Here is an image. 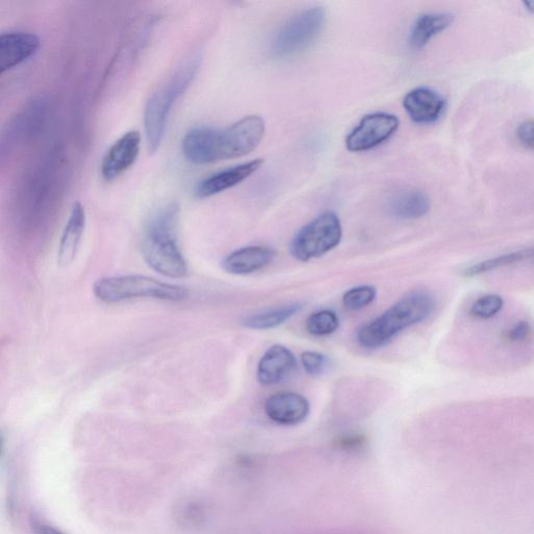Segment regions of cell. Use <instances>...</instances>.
<instances>
[{
	"mask_svg": "<svg viewBox=\"0 0 534 534\" xmlns=\"http://www.w3.org/2000/svg\"><path fill=\"white\" fill-rule=\"evenodd\" d=\"M518 138L525 148L534 151V119L524 121L518 129Z\"/></svg>",
	"mask_w": 534,
	"mask_h": 534,
	"instance_id": "obj_26",
	"label": "cell"
},
{
	"mask_svg": "<svg viewBox=\"0 0 534 534\" xmlns=\"http://www.w3.org/2000/svg\"><path fill=\"white\" fill-rule=\"evenodd\" d=\"M523 5L528 12L534 14V2H525Z\"/></svg>",
	"mask_w": 534,
	"mask_h": 534,
	"instance_id": "obj_28",
	"label": "cell"
},
{
	"mask_svg": "<svg viewBox=\"0 0 534 534\" xmlns=\"http://www.w3.org/2000/svg\"><path fill=\"white\" fill-rule=\"evenodd\" d=\"M531 332V325L527 321H520L509 328L506 333V337L509 342L519 344L526 342L530 337Z\"/></svg>",
	"mask_w": 534,
	"mask_h": 534,
	"instance_id": "obj_25",
	"label": "cell"
},
{
	"mask_svg": "<svg viewBox=\"0 0 534 534\" xmlns=\"http://www.w3.org/2000/svg\"><path fill=\"white\" fill-rule=\"evenodd\" d=\"M141 147V134L130 131L117 139L104 156L101 173L105 181L111 182L123 175L136 162Z\"/></svg>",
	"mask_w": 534,
	"mask_h": 534,
	"instance_id": "obj_9",
	"label": "cell"
},
{
	"mask_svg": "<svg viewBox=\"0 0 534 534\" xmlns=\"http://www.w3.org/2000/svg\"><path fill=\"white\" fill-rule=\"evenodd\" d=\"M33 529L36 534H66L51 525L39 521L33 523Z\"/></svg>",
	"mask_w": 534,
	"mask_h": 534,
	"instance_id": "obj_27",
	"label": "cell"
},
{
	"mask_svg": "<svg viewBox=\"0 0 534 534\" xmlns=\"http://www.w3.org/2000/svg\"><path fill=\"white\" fill-rule=\"evenodd\" d=\"M386 209L400 220H419L429 212L430 200L419 189L403 188L388 198Z\"/></svg>",
	"mask_w": 534,
	"mask_h": 534,
	"instance_id": "obj_16",
	"label": "cell"
},
{
	"mask_svg": "<svg viewBox=\"0 0 534 534\" xmlns=\"http://www.w3.org/2000/svg\"><path fill=\"white\" fill-rule=\"evenodd\" d=\"M179 222L177 203L161 207L150 218L142 244L143 257L149 266L172 279H182L188 274V264L178 244Z\"/></svg>",
	"mask_w": 534,
	"mask_h": 534,
	"instance_id": "obj_2",
	"label": "cell"
},
{
	"mask_svg": "<svg viewBox=\"0 0 534 534\" xmlns=\"http://www.w3.org/2000/svg\"><path fill=\"white\" fill-rule=\"evenodd\" d=\"M301 362L305 372L312 377L321 376L329 364L326 355L315 351L304 352L301 355Z\"/></svg>",
	"mask_w": 534,
	"mask_h": 534,
	"instance_id": "obj_24",
	"label": "cell"
},
{
	"mask_svg": "<svg viewBox=\"0 0 534 534\" xmlns=\"http://www.w3.org/2000/svg\"><path fill=\"white\" fill-rule=\"evenodd\" d=\"M265 134V123L257 115L247 116L226 129L200 127L182 141L184 157L192 164L206 165L244 157L252 153Z\"/></svg>",
	"mask_w": 534,
	"mask_h": 534,
	"instance_id": "obj_1",
	"label": "cell"
},
{
	"mask_svg": "<svg viewBox=\"0 0 534 534\" xmlns=\"http://www.w3.org/2000/svg\"><path fill=\"white\" fill-rule=\"evenodd\" d=\"M85 228V208L81 203H76L71 209L60 241L58 263L61 266L69 265L77 257Z\"/></svg>",
	"mask_w": 534,
	"mask_h": 534,
	"instance_id": "obj_17",
	"label": "cell"
},
{
	"mask_svg": "<svg viewBox=\"0 0 534 534\" xmlns=\"http://www.w3.org/2000/svg\"><path fill=\"white\" fill-rule=\"evenodd\" d=\"M199 64V57H191L149 97L147 104H145L144 132L151 153L160 149L169 115H171L180 96L185 93L196 77Z\"/></svg>",
	"mask_w": 534,
	"mask_h": 534,
	"instance_id": "obj_4",
	"label": "cell"
},
{
	"mask_svg": "<svg viewBox=\"0 0 534 534\" xmlns=\"http://www.w3.org/2000/svg\"><path fill=\"white\" fill-rule=\"evenodd\" d=\"M526 260H534V248L503 254L495 258L478 262L469 266L468 269L465 270L464 275L466 277H475Z\"/></svg>",
	"mask_w": 534,
	"mask_h": 534,
	"instance_id": "obj_20",
	"label": "cell"
},
{
	"mask_svg": "<svg viewBox=\"0 0 534 534\" xmlns=\"http://www.w3.org/2000/svg\"><path fill=\"white\" fill-rule=\"evenodd\" d=\"M343 239V226L335 212L327 211L304 226L290 244V253L307 262L334 250Z\"/></svg>",
	"mask_w": 534,
	"mask_h": 534,
	"instance_id": "obj_6",
	"label": "cell"
},
{
	"mask_svg": "<svg viewBox=\"0 0 534 534\" xmlns=\"http://www.w3.org/2000/svg\"><path fill=\"white\" fill-rule=\"evenodd\" d=\"M435 309V300L426 291L412 293L375 320L361 326L356 334L358 344L369 350L390 344L404 330L426 321Z\"/></svg>",
	"mask_w": 534,
	"mask_h": 534,
	"instance_id": "obj_3",
	"label": "cell"
},
{
	"mask_svg": "<svg viewBox=\"0 0 534 534\" xmlns=\"http://www.w3.org/2000/svg\"><path fill=\"white\" fill-rule=\"evenodd\" d=\"M40 39L26 32H9L0 36V74L10 71L34 57Z\"/></svg>",
	"mask_w": 534,
	"mask_h": 534,
	"instance_id": "obj_12",
	"label": "cell"
},
{
	"mask_svg": "<svg viewBox=\"0 0 534 534\" xmlns=\"http://www.w3.org/2000/svg\"><path fill=\"white\" fill-rule=\"evenodd\" d=\"M338 328L339 319L337 314L331 310L314 312L306 321V329L313 336H328L336 332Z\"/></svg>",
	"mask_w": 534,
	"mask_h": 534,
	"instance_id": "obj_21",
	"label": "cell"
},
{
	"mask_svg": "<svg viewBox=\"0 0 534 534\" xmlns=\"http://www.w3.org/2000/svg\"><path fill=\"white\" fill-rule=\"evenodd\" d=\"M274 249L265 246H249L229 254L222 262L223 269L237 276L254 274L265 269L275 259Z\"/></svg>",
	"mask_w": 534,
	"mask_h": 534,
	"instance_id": "obj_15",
	"label": "cell"
},
{
	"mask_svg": "<svg viewBox=\"0 0 534 534\" xmlns=\"http://www.w3.org/2000/svg\"><path fill=\"white\" fill-rule=\"evenodd\" d=\"M446 102L438 92L419 87L406 94L403 107L412 121L429 125L439 120L445 110Z\"/></svg>",
	"mask_w": 534,
	"mask_h": 534,
	"instance_id": "obj_13",
	"label": "cell"
},
{
	"mask_svg": "<svg viewBox=\"0 0 534 534\" xmlns=\"http://www.w3.org/2000/svg\"><path fill=\"white\" fill-rule=\"evenodd\" d=\"M325 23L326 12L320 7L301 11L291 17L273 39V55L287 58L306 51L320 37Z\"/></svg>",
	"mask_w": 534,
	"mask_h": 534,
	"instance_id": "obj_7",
	"label": "cell"
},
{
	"mask_svg": "<svg viewBox=\"0 0 534 534\" xmlns=\"http://www.w3.org/2000/svg\"><path fill=\"white\" fill-rule=\"evenodd\" d=\"M504 300L498 295H485L478 298L470 307V313L479 320H490L503 309Z\"/></svg>",
	"mask_w": 534,
	"mask_h": 534,
	"instance_id": "obj_23",
	"label": "cell"
},
{
	"mask_svg": "<svg viewBox=\"0 0 534 534\" xmlns=\"http://www.w3.org/2000/svg\"><path fill=\"white\" fill-rule=\"evenodd\" d=\"M298 359L288 348L275 345L261 357L257 367V379L264 386L280 384L293 375Z\"/></svg>",
	"mask_w": 534,
	"mask_h": 534,
	"instance_id": "obj_10",
	"label": "cell"
},
{
	"mask_svg": "<svg viewBox=\"0 0 534 534\" xmlns=\"http://www.w3.org/2000/svg\"><path fill=\"white\" fill-rule=\"evenodd\" d=\"M94 295L105 303H119L132 299H156L182 302L189 297L187 289L145 276L103 278L93 286Z\"/></svg>",
	"mask_w": 534,
	"mask_h": 534,
	"instance_id": "obj_5",
	"label": "cell"
},
{
	"mask_svg": "<svg viewBox=\"0 0 534 534\" xmlns=\"http://www.w3.org/2000/svg\"><path fill=\"white\" fill-rule=\"evenodd\" d=\"M453 15L450 13H428L421 15L409 34V44L415 50H421L436 35L447 30L452 22Z\"/></svg>",
	"mask_w": 534,
	"mask_h": 534,
	"instance_id": "obj_18",
	"label": "cell"
},
{
	"mask_svg": "<svg viewBox=\"0 0 534 534\" xmlns=\"http://www.w3.org/2000/svg\"><path fill=\"white\" fill-rule=\"evenodd\" d=\"M262 164L263 160L256 159L211 175L198 184L196 196L199 199H207L227 191L249 179Z\"/></svg>",
	"mask_w": 534,
	"mask_h": 534,
	"instance_id": "obj_14",
	"label": "cell"
},
{
	"mask_svg": "<svg viewBox=\"0 0 534 534\" xmlns=\"http://www.w3.org/2000/svg\"><path fill=\"white\" fill-rule=\"evenodd\" d=\"M400 127L398 116L390 113H373L364 116L358 126L346 139V147L351 153L374 150L390 140Z\"/></svg>",
	"mask_w": 534,
	"mask_h": 534,
	"instance_id": "obj_8",
	"label": "cell"
},
{
	"mask_svg": "<svg viewBox=\"0 0 534 534\" xmlns=\"http://www.w3.org/2000/svg\"><path fill=\"white\" fill-rule=\"evenodd\" d=\"M267 417L282 426H296L309 416V401L302 395L283 392L271 396L264 404Z\"/></svg>",
	"mask_w": 534,
	"mask_h": 534,
	"instance_id": "obj_11",
	"label": "cell"
},
{
	"mask_svg": "<svg viewBox=\"0 0 534 534\" xmlns=\"http://www.w3.org/2000/svg\"><path fill=\"white\" fill-rule=\"evenodd\" d=\"M377 289L372 285H360L351 288L343 297V304L348 310L358 311L374 303Z\"/></svg>",
	"mask_w": 534,
	"mask_h": 534,
	"instance_id": "obj_22",
	"label": "cell"
},
{
	"mask_svg": "<svg viewBox=\"0 0 534 534\" xmlns=\"http://www.w3.org/2000/svg\"><path fill=\"white\" fill-rule=\"evenodd\" d=\"M301 310L302 305L299 303L284 305L252 314L242 322V325L253 330L274 329L294 318Z\"/></svg>",
	"mask_w": 534,
	"mask_h": 534,
	"instance_id": "obj_19",
	"label": "cell"
}]
</instances>
